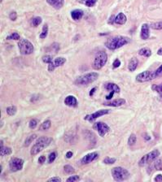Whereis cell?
I'll use <instances>...</instances> for the list:
<instances>
[{"instance_id": "cell-22", "label": "cell", "mask_w": 162, "mask_h": 182, "mask_svg": "<svg viewBox=\"0 0 162 182\" xmlns=\"http://www.w3.org/2000/svg\"><path fill=\"white\" fill-rule=\"evenodd\" d=\"M138 59L135 58V57L131 58L130 59V61H129V64H128V69H129V71H130V72H134V71H135L136 69H137V67H138Z\"/></svg>"}, {"instance_id": "cell-47", "label": "cell", "mask_w": 162, "mask_h": 182, "mask_svg": "<svg viewBox=\"0 0 162 182\" xmlns=\"http://www.w3.org/2000/svg\"><path fill=\"white\" fill-rule=\"evenodd\" d=\"M48 181H61V178L59 177H52L48 180Z\"/></svg>"}, {"instance_id": "cell-13", "label": "cell", "mask_w": 162, "mask_h": 182, "mask_svg": "<svg viewBox=\"0 0 162 182\" xmlns=\"http://www.w3.org/2000/svg\"><path fill=\"white\" fill-rule=\"evenodd\" d=\"M98 158H99L98 152H92V153H89V154L85 155V156L80 160V163H81L82 164H88V163H90L91 162L96 160Z\"/></svg>"}, {"instance_id": "cell-11", "label": "cell", "mask_w": 162, "mask_h": 182, "mask_svg": "<svg viewBox=\"0 0 162 182\" xmlns=\"http://www.w3.org/2000/svg\"><path fill=\"white\" fill-rule=\"evenodd\" d=\"M110 112V110H107V109H102V110H99L95 111V113L89 114V115H86V116L84 117V120H87L89 122H93L94 120H95L98 119L99 117L104 116V115H107Z\"/></svg>"}, {"instance_id": "cell-44", "label": "cell", "mask_w": 162, "mask_h": 182, "mask_svg": "<svg viewBox=\"0 0 162 182\" xmlns=\"http://www.w3.org/2000/svg\"><path fill=\"white\" fill-rule=\"evenodd\" d=\"M161 73H162V64L155 71V74L156 76H158L159 75H161Z\"/></svg>"}, {"instance_id": "cell-32", "label": "cell", "mask_w": 162, "mask_h": 182, "mask_svg": "<svg viewBox=\"0 0 162 182\" xmlns=\"http://www.w3.org/2000/svg\"><path fill=\"white\" fill-rule=\"evenodd\" d=\"M16 111H17V108L15 106H10L7 108V113L8 116H12L15 114L16 113Z\"/></svg>"}, {"instance_id": "cell-49", "label": "cell", "mask_w": 162, "mask_h": 182, "mask_svg": "<svg viewBox=\"0 0 162 182\" xmlns=\"http://www.w3.org/2000/svg\"><path fill=\"white\" fill-rule=\"evenodd\" d=\"M72 156V151H69V152H67V154H66V158H71Z\"/></svg>"}, {"instance_id": "cell-37", "label": "cell", "mask_w": 162, "mask_h": 182, "mask_svg": "<svg viewBox=\"0 0 162 182\" xmlns=\"http://www.w3.org/2000/svg\"><path fill=\"white\" fill-rule=\"evenodd\" d=\"M57 158V152H55V151H53V152H52L50 155H49L48 156V163H53V162L55 161V158Z\"/></svg>"}, {"instance_id": "cell-12", "label": "cell", "mask_w": 162, "mask_h": 182, "mask_svg": "<svg viewBox=\"0 0 162 182\" xmlns=\"http://www.w3.org/2000/svg\"><path fill=\"white\" fill-rule=\"evenodd\" d=\"M66 62V59L64 57H57L55 59L52 60L51 64H49L47 67V70L49 72H53L55 69H57L58 67L64 65Z\"/></svg>"}, {"instance_id": "cell-14", "label": "cell", "mask_w": 162, "mask_h": 182, "mask_svg": "<svg viewBox=\"0 0 162 182\" xmlns=\"http://www.w3.org/2000/svg\"><path fill=\"white\" fill-rule=\"evenodd\" d=\"M155 171H162V159L159 158L157 160H154L152 164L150 165L148 168V172L151 174Z\"/></svg>"}, {"instance_id": "cell-9", "label": "cell", "mask_w": 162, "mask_h": 182, "mask_svg": "<svg viewBox=\"0 0 162 182\" xmlns=\"http://www.w3.org/2000/svg\"><path fill=\"white\" fill-rule=\"evenodd\" d=\"M24 160L19 158H12L9 162V168L11 172H18L23 168Z\"/></svg>"}, {"instance_id": "cell-52", "label": "cell", "mask_w": 162, "mask_h": 182, "mask_svg": "<svg viewBox=\"0 0 162 182\" xmlns=\"http://www.w3.org/2000/svg\"><path fill=\"white\" fill-rule=\"evenodd\" d=\"M157 54H158L159 55H162V47L161 49H159L158 51H157Z\"/></svg>"}, {"instance_id": "cell-45", "label": "cell", "mask_w": 162, "mask_h": 182, "mask_svg": "<svg viewBox=\"0 0 162 182\" xmlns=\"http://www.w3.org/2000/svg\"><path fill=\"white\" fill-rule=\"evenodd\" d=\"M115 17H116V16H115L114 15H112V16H110V18H109L108 21V24H113L114 23H115Z\"/></svg>"}, {"instance_id": "cell-3", "label": "cell", "mask_w": 162, "mask_h": 182, "mask_svg": "<svg viewBox=\"0 0 162 182\" xmlns=\"http://www.w3.org/2000/svg\"><path fill=\"white\" fill-rule=\"evenodd\" d=\"M98 77H99V73L95 72H89V73H86V74L78 76L75 80L74 84L76 86H87V85L95 81L98 79Z\"/></svg>"}, {"instance_id": "cell-48", "label": "cell", "mask_w": 162, "mask_h": 182, "mask_svg": "<svg viewBox=\"0 0 162 182\" xmlns=\"http://www.w3.org/2000/svg\"><path fill=\"white\" fill-rule=\"evenodd\" d=\"M114 93H115V92H114V91H111L110 94H109V95H108V96H106V99H108V100L111 99V98H112L113 97Z\"/></svg>"}, {"instance_id": "cell-25", "label": "cell", "mask_w": 162, "mask_h": 182, "mask_svg": "<svg viewBox=\"0 0 162 182\" xmlns=\"http://www.w3.org/2000/svg\"><path fill=\"white\" fill-rule=\"evenodd\" d=\"M97 1L98 0H80L79 3L83 4V5H85L86 7H92L96 4Z\"/></svg>"}, {"instance_id": "cell-18", "label": "cell", "mask_w": 162, "mask_h": 182, "mask_svg": "<svg viewBox=\"0 0 162 182\" xmlns=\"http://www.w3.org/2000/svg\"><path fill=\"white\" fill-rule=\"evenodd\" d=\"M47 3L51 5L52 7H54L55 9H60L64 7L65 4V0H47Z\"/></svg>"}, {"instance_id": "cell-8", "label": "cell", "mask_w": 162, "mask_h": 182, "mask_svg": "<svg viewBox=\"0 0 162 182\" xmlns=\"http://www.w3.org/2000/svg\"><path fill=\"white\" fill-rule=\"evenodd\" d=\"M156 77H157L155 74V72H150V71H144V72H140L139 74L136 76L135 79L138 82L143 83L150 81L152 80L155 79Z\"/></svg>"}, {"instance_id": "cell-1", "label": "cell", "mask_w": 162, "mask_h": 182, "mask_svg": "<svg viewBox=\"0 0 162 182\" xmlns=\"http://www.w3.org/2000/svg\"><path fill=\"white\" fill-rule=\"evenodd\" d=\"M130 41V39L125 36H115L113 38H109L106 42L105 46L108 49L111 51H115L117 49L122 47L125 45L128 44Z\"/></svg>"}, {"instance_id": "cell-43", "label": "cell", "mask_w": 162, "mask_h": 182, "mask_svg": "<svg viewBox=\"0 0 162 182\" xmlns=\"http://www.w3.org/2000/svg\"><path fill=\"white\" fill-rule=\"evenodd\" d=\"M45 155H42V156H40V157L38 158V163H39V164H43V163H45Z\"/></svg>"}, {"instance_id": "cell-21", "label": "cell", "mask_w": 162, "mask_h": 182, "mask_svg": "<svg viewBox=\"0 0 162 182\" xmlns=\"http://www.w3.org/2000/svg\"><path fill=\"white\" fill-rule=\"evenodd\" d=\"M70 14L73 21H79L81 18H82L84 11L81 9H75V10H72Z\"/></svg>"}, {"instance_id": "cell-17", "label": "cell", "mask_w": 162, "mask_h": 182, "mask_svg": "<svg viewBox=\"0 0 162 182\" xmlns=\"http://www.w3.org/2000/svg\"><path fill=\"white\" fill-rule=\"evenodd\" d=\"M77 99L76 98V97H74L73 95H69L65 98V104L69 106V107H76L77 106Z\"/></svg>"}, {"instance_id": "cell-53", "label": "cell", "mask_w": 162, "mask_h": 182, "mask_svg": "<svg viewBox=\"0 0 162 182\" xmlns=\"http://www.w3.org/2000/svg\"><path fill=\"white\" fill-rule=\"evenodd\" d=\"M0 1H1V2H3V0H0Z\"/></svg>"}, {"instance_id": "cell-30", "label": "cell", "mask_w": 162, "mask_h": 182, "mask_svg": "<svg viewBox=\"0 0 162 182\" xmlns=\"http://www.w3.org/2000/svg\"><path fill=\"white\" fill-rule=\"evenodd\" d=\"M64 171H65L66 174H72L75 172V169L73 168L71 165L66 164L64 166Z\"/></svg>"}, {"instance_id": "cell-10", "label": "cell", "mask_w": 162, "mask_h": 182, "mask_svg": "<svg viewBox=\"0 0 162 182\" xmlns=\"http://www.w3.org/2000/svg\"><path fill=\"white\" fill-rule=\"evenodd\" d=\"M93 128L95 129H96L99 133V135L100 137L104 138L105 136V134L108 133L109 130H110V128L108 125L107 124H105L104 122H97L93 125Z\"/></svg>"}, {"instance_id": "cell-16", "label": "cell", "mask_w": 162, "mask_h": 182, "mask_svg": "<svg viewBox=\"0 0 162 182\" xmlns=\"http://www.w3.org/2000/svg\"><path fill=\"white\" fill-rule=\"evenodd\" d=\"M140 37L143 40H147L150 37V30H149V25L148 24H143L141 27V33Z\"/></svg>"}, {"instance_id": "cell-4", "label": "cell", "mask_w": 162, "mask_h": 182, "mask_svg": "<svg viewBox=\"0 0 162 182\" xmlns=\"http://www.w3.org/2000/svg\"><path fill=\"white\" fill-rule=\"evenodd\" d=\"M112 176L113 178L116 181H123L127 180L130 177V172L124 168L121 167H116L112 169Z\"/></svg>"}, {"instance_id": "cell-23", "label": "cell", "mask_w": 162, "mask_h": 182, "mask_svg": "<svg viewBox=\"0 0 162 182\" xmlns=\"http://www.w3.org/2000/svg\"><path fill=\"white\" fill-rule=\"evenodd\" d=\"M138 55L144 57H150L152 55V51L148 47H143L138 51Z\"/></svg>"}, {"instance_id": "cell-39", "label": "cell", "mask_w": 162, "mask_h": 182, "mask_svg": "<svg viewBox=\"0 0 162 182\" xmlns=\"http://www.w3.org/2000/svg\"><path fill=\"white\" fill-rule=\"evenodd\" d=\"M80 180V177L78 175H74V176H69V178L66 180L67 182H75V181H78Z\"/></svg>"}, {"instance_id": "cell-28", "label": "cell", "mask_w": 162, "mask_h": 182, "mask_svg": "<svg viewBox=\"0 0 162 182\" xmlns=\"http://www.w3.org/2000/svg\"><path fill=\"white\" fill-rule=\"evenodd\" d=\"M36 138H37V135H36V134H32L29 137H28V138L25 139V141H24V146H29L32 143V141L36 139Z\"/></svg>"}, {"instance_id": "cell-38", "label": "cell", "mask_w": 162, "mask_h": 182, "mask_svg": "<svg viewBox=\"0 0 162 182\" xmlns=\"http://www.w3.org/2000/svg\"><path fill=\"white\" fill-rule=\"evenodd\" d=\"M42 61L44 63H46V64H51V63L52 62V60H53V58H52V55H45L42 56Z\"/></svg>"}, {"instance_id": "cell-7", "label": "cell", "mask_w": 162, "mask_h": 182, "mask_svg": "<svg viewBox=\"0 0 162 182\" xmlns=\"http://www.w3.org/2000/svg\"><path fill=\"white\" fill-rule=\"evenodd\" d=\"M159 155H160V151L158 150H153L152 151L149 152L147 155H143L141 159L138 162V165L140 167H144L146 164L151 163L152 162L154 161Z\"/></svg>"}, {"instance_id": "cell-15", "label": "cell", "mask_w": 162, "mask_h": 182, "mask_svg": "<svg viewBox=\"0 0 162 182\" xmlns=\"http://www.w3.org/2000/svg\"><path fill=\"white\" fill-rule=\"evenodd\" d=\"M125 103V100L123 98H117V99L113 100L111 102H106V103H103V105L104 106H108V107H120L122 106Z\"/></svg>"}, {"instance_id": "cell-33", "label": "cell", "mask_w": 162, "mask_h": 182, "mask_svg": "<svg viewBox=\"0 0 162 182\" xmlns=\"http://www.w3.org/2000/svg\"><path fill=\"white\" fill-rule=\"evenodd\" d=\"M150 27L152 28V29H155V30H161V29H162V21L152 23L150 24Z\"/></svg>"}, {"instance_id": "cell-51", "label": "cell", "mask_w": 162, "mask_h": 182, "mask_svg": "<svg viewBox=\"0 0 162 182\" xmlns=\"http://www.w3.org/2000/svg\"><path fill=\"white\" fill-rule=\"evenodd\" d=\"M144 139L145 140H150L151 138H150V136H148V134H144Z\"/></svg>"}, {"instance_id": "cell-6", "label": "cell", "mask_w": 162, "mask_h": 182, "mask_svg": "<svg viewBox=\"0 0 162 182\" xmlns=\"http://www.w3.org/2000/svg\"><path fill=\"white\" fill-rule=\"evenodd\" d=\"M108 60V55L107 53L104 51H100L97 53L96 56L95 58L93 64H92V68L95 70H100L104 67Z\"/></svg>"}, {"instance_id": "cell-42", "label": "cell", "mask_w": 162, "mask_h": 182, "mask_svg": "<svg viewBox=\"0 0 162 182\" xmlns=\"http://www.w3.org/2000/svg\"><path fill=\"white\" fill-rule=\"evenodd\" d=\"M9 18H10L11 21H15L17 18V13L16 11H11L10 14H9Z\"/></svg>"}, {"instance_id": "cell-19", "label": "cell", "mask_w": 162, "mask_h": 182, "mask_svg": "<svg viewBox=\"0 0 162 182\" xmlns=\"http://www.w3.org/2000/svg\"><path fill=\"white\" fill-rule=\"evenodd\" d=\"M104 89H107V90H109V91H114L115 93H120L121 89H120V87L117 86V84L112 82H108L104 84Z\"/></svg>"}, {"instance_id": "cell-46", "label": "cell", "mask_w": 162, "mask_h": 182, "mask_svg": "<svg viewBox=\"0 0 162 182\" xmlns=\"http://www.w3.org/2000/svg\"><path fill=\"white\" fill-rule=\"evenodd\" d=\"M154 181H156V182L162 181V175L159 174V175L156 176L155 178H154Z\"/></svg>"}, {"instance_id": "cell-50", "label": "cell", "mask_w": 162, "mask_h": 182, "mask_svg": "<svg viewBox=\"0 0 162 182\" xmlns=\"http://www.w3.org/2000/svg\"><path fill=\"white\" fill-rule=\"evenodd\" d=\"M96 89H97L96 87H94V88L91 89V90H90V96H92V95H93V93H95V92L96 91Z\"/></svg>"}, {"instance_id": "cell-31", "label": "cell", "mask_w": 162, "mask_h": 182, "mask_svg": "<svg viewBox=\"0 0 162 182\" xmlns=\"http://www.w3.org/2000/svg\"><path fill=\"white\" fill-rule=\"evenodd\" d=\"M7 40H21V36H20V34L18 33L14 32L11 34L7 36Z\"/></svg>"}, {"instance_id": "cell-34", "label": "cell", "mask_w": 162, "mask_h": 182, "mask_svg": "<svg viewBox=\"0 0 162 182\" xmlns=\"http://www.w3.org/2000/svg\"><path fill=\"white\" fill-rule=\"evenodd\" d=\"M152 89L155 90L156 92H157L162 98V83L160 85H153L152 86Z\"/></svg>"}, {"instance_id": "cell-2", "label": "cell", "mask_w": 162, "mask_h": 182, "mask_svg": "<svg viewBox=\"0 0 162 182\" xmlns=\"http://www.w3.org/2000/svg\"><path fill=\"white\" fill-rule=\"evenodd\" d=\"M52 141V138H49V137H41L39 138L36 141L35 144L33 146V147L31 148L30 151V154L33 156L38 155V153H40L43 149H45L46 147H47L49 145L51 144V142Z\"/></svg>"}, {"instance_id": "cell-35", "label": "cell", "mask_w": 162, "mask_h": 182, "mask_svg": "<svg viewBox=\"0 0 162 182\" xmlns=\"http://www.w3.org/2000/svg\"><path fill=\"white\" fill-rule=\"evenodd\" d=\"M136 140H137V138H136L135 134H130V136L129 137V139H128V145L130 146H134L136 143Z\"/></svg>"}, {"instance_id": "cell-29", "label": "cell", "mask_w": 162, "mask_h": 182, "mask_svg": "<svg viewBox=\"0 0 162 182\" xmlns=\"http://www.w3.org/2000/svg\"><path fill=\"white\" fill-rule=\"evenodd\" d=\"M42 21V19L40 16H35V17L32 19L31 24L34 27H37V26H38L39 24H41Z\"/></svg>"}, {"instance_id": "cell-36", "label": "cell", "mask_w": 162, "mask_h": 182, "mask_svg": "<svg viewBox=\"0 0 162 182\" xmlns=\"http://www.w3.org/2000/svg\"><path fill=\"white\" fill-rule=\"evenodd\" d=\"M117 161V159L115 158H110V157H106L104 158V159L103 160V163H105V164H113Z\"/></svg>"}, {"instance_id": "cell-26", "label": "cell", "mask_w": 162, "mask_h": 182, "mask_svg": "<svg viewBox=\"0 0 162 182\" xmlns=\"http://www.w3.org/2000/svg\"><path fill=\"white\" fill-rule=\"evenodd\" d=\"M51 126H52V121L50 120H47L40 125L39 130L40 131L47 130V129H49V128H51Z\"/></svg>"}, {"instance_id": "cell-27", "label": "cell", "mask_w": 162, "mask_h": 182, "mask_svg": "<svg viewBox=\"0 0 162 182\" xmlns=\"http://www.w3.org/2000/svg\"><path fill=\"white\" fill-rule=\"evenodd\" d=\"M48 25L47 24H44L43 27H42V33L39 35V38L41 39H44V38H47V36L48 34Z\"/></svg>"}, {"instance_id": "cell-5", "label": "cell", "mask_w": 162, "mask_h": 182, "mask_svg": "<svg viewBox=\"0 0 162 182\" xmlns=\"http://www.w3.org/2000/svg\"><path fill=\"white\" fill-rule=\"evenodd\" d=\"M18 47L20 50L21 55H28L32 54L34 52V46L30 41L25 39V38H22L21 39L19 42H18Z\"/></svg>"}, {"instance_id": "cell-20", "label": "cell", "mask_w": 162, "mask_h": 182, "mask_svg": "<svg viewBox=\"0 0 162 182\" xmlns=\"http://www.w3.org/2000/svg\"><path fill=\"white\" fill-rule=\"evenodd\" d=\"M126 21H127L126 16L123 12H120L119 14H117L115 17V24H120V25L125 24L126 23Z\"/></svg>"}, {"instance_id": "cell-40", "label": "cell", "mask_w": 162, "mask_h": 182, "mask_svg": "<svg viewBox=\"0 0 162 182\" xmlns=\"http://www.w3.org/2000/svg\"><path fill=\"white\" fill-rule=\"evenodd\" d=\"M38 120H35V119H32L30 121H29V128H31V129H34L35 128L37 127V125H38Z\"/></svg>"}, {"instance_id": "cell-24", "label": "cell", "mask_w": 162, "mask_h": 182, "mask_svg": "<svg viewBox=\"0 0 162 182\" xmlns=\"http://www.w3.org/2000/svg\"><path fill=\"white\" fill-rule=\"evenodd\" d=\"M11 152H12V151H11V149L10 147H7V146H2L1 148H0V155L2 157H4L5 155H11Z\"/></svg>"}, {"instance_id": "cell-41", "label": "cell", "mask_w": 162, "mask_h": 182, "mask_svg": "<svg viewBox=\"0 0 162 182\" xmlns=\"http://www.w3.org/2000/svg\"><path fill=\"white\" fill-rule=\"evenodd\" d=\"M120 65H121V61L118 59H116L113 61V69H117V68L120 67Z\"/></svg>"}]
</instances>
